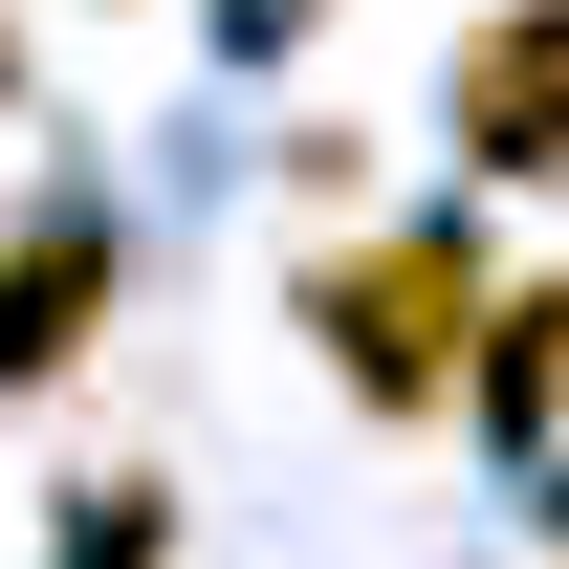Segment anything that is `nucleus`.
<instances>
[{"mask_svg": "<svg viewBox=\"0 0 569 569\" xmlns=\"http://www.w3.org/2000/svg\"><path fill=\"white\" fill-rule=\"evenodd\" d=\"M284 329L329 351V395L372 417H460V329H482V241L460 219H351L284 263Z\"/></svg>", "mask_w": 569, "mask_h": 569, "instance_id": "nucleus-1", "label": "nucleus"}, {"mask_svg": "<svg viewBox=\"0 0 569 569\" xmlns=\"http://www.w3.org/2000/svg\"><path fill=\"white\" fill-rule=\"evenodd\" d=\"M438 132H460V176H503V198H569V0H482V22H460Z\"/></svg>", "mask_w": 569, "mask_h": 569, "instance_id": "nucleus-2", "label": "nucleus"}, {"mask_svg": "<svg viewBox=\"0 0 569 569\" xmlns=\"http://www.w3.org/2000/svg\"><path fill=\"white\" fill-rule=\"evenodd\" d=\"M110 284H132V241H110L88 198H44L22 241H0V395H44V372L88 351V329H110Z\"/></svg>", "mask_w": 569, "mask_h": 569, "instance_id": "nucleus-3", "label": "nucleus"}, {"mask_svg": "<svg viewBox=\"0 0 569 569\" xmlns=\"http://www.w3.org/2000/svg\"><path fill=\"white\" fill-rule=\"evenodd\" d=\"M460 417H482V438H548V417H569V284H482V329H460Z\"/></svg>", "mask_w": 569, "mask_h": 569, "instance_id": "nucleus-4", "label": "nucleus"}, {"mask_svg": "<svg viewBox=\"0 0 569 569\" xmlns=\"http://www.w3.org/2000/svg\"><path fill=\"white\" fill-rule=\"evenodd\" d=\"M153 548H176V503H153V482H88V503H67V548H44V569H153Z\"/></svg>", "mask_w": 569, "mask_h": 569, "instance_id": "nucleus-5", "label": "nucleus"}]
</instances>
